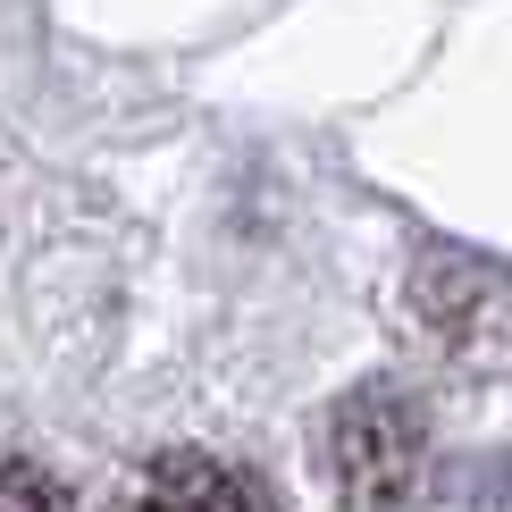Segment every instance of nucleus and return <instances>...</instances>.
<instances>
[{"label":"nucleus","mask_w":512,"mask_h":512,"mask_svg":"<svg viewBox=\"0 0 512 512\" xmlns=\"http://www.w3.org/2000/svg\"><path fill=\"white\" fill-rule=\"evenodd\" d=\"M420 462H429V429H420V412L403 395L361 387V395L336 403V420H328V471H336V487H345L361 512H395L420 487Z\"/></svg>","instance_id":"f257e3e1"},{"label":"nucleus","mask_w":512,"mask_h":512,"mask_svg":"<svg viewBox=\"0 0 512 512\" xmlns=\"http://www.w3.org/2000/svg\"><path fill=\"white\" fill-rule=\"evenodd\" d=\"M135 512H277V496L252 471L219 462V454H168L160 471L143 479Z\"/></svg>","instance_id":"f03ea898"},{"label":"nucleus","mask_w":512,"mask_h":512,"mask_svg":"<svg viewBox=\"0 0 512 512\" xmlns=\"http://www.w3.org/2000/svg\"><path fill=\"white\" fill-rule=\"evenodd\" d=\"M0 512H76V496H68L51 471H42V462L0 454Z\"/></svg>","instance_id":"7ed1b4c3"}]
</instances>
